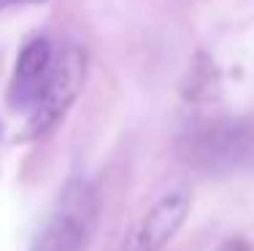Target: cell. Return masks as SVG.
<instances>
[{"label": "cell", "mask_w": 254, "mask_h": 251, "mask_svg": "<svg viewBox=\"0 0 254 251\" xmlns=\"http://www.w3.org/2000/svg\"><path fill=\"white\" fill-rule=\"evenodd\" d=\"M179 157L205 176L254 170V116L195 124L179 138Z\"/></svg>", "instance_id": "6da1fadb"}, {"label": "cell", "mask_w": 254, "mask_h": 251, "mask_svg": "<svg viewBox=\"0 0 254 251\" xmlns=\"http://www.w3.org/2000/svg\"><path fill=\"white\" fill-rule=\"evenodd\" d=\"M98 219V197L84 181H70L57 208L33 241V251H84Z\"/></svg>", "instance_id": "7a4b0ae2"}, {"label": "cell", "mask_w": 254, "mask_h": 251, "mask_svg": "<svg viewBox=\"0 0 254 251\" xmlns=\"http://www.w3.org/2000/svg\"><path fill=\"white\" fill-rule=\"evenodd\" d=\"M84 79H87V57L76 44H68L60 54H54L44 92H41L38 103L30 108V119L25 127L27 133L22 138H38L46 130H52L65 116V111L73 105V100L84 87Z\"/></svg>", "instance_id": "3957f363"}, {"label": "cell", "mask_w": 254, "mask_h": 251, "mask_svg": "<svg viewBox=\"0 0 254 251\" xmlns=\"http://www.w3.org/2000/svg\"><path fill=\"white\" fill-rule=\"evenodd\" d=\"M187 213H190V195L187 192L165 195L149 208V213L135 227L127 251H162L181 230Z\"/></svg>", "instance_id": "277c9868"}, {"label": "cell", "mask_w": 254, "mask_h": 251, "mask_svg": "<svg viewBox=\"0 0 254 251\" xmlns=\"http://www.w3.org/2000/svg\"><path fill=\"white\" fill-rule=\"evenodd\" d=\"M54 51L46 38H35L25 44V49L16 57L14 84H11V103L19 108H33L44 92L46 76L52 70Z\"/></svg>", "instance_id": "5b68a950"}, {"label": "cell", "mask_w": 254, "mask_h": 251, "mask_svg": "<svg viewBox=\"0 0 254 251\" xmlns=\"http://www.w3.org/2000/svg\"><path fill=\"white\" fill-rule=\"evenodd\" d=\"M225 251H246V249H244V243H230Z\"/></svg>", "instance_id": "8992f818"}, {"label": "cell", "mask_w": 254, "mask_h": 251, "mask_svg": "<svg viewBox=\"0 0 254 251\" xmlns=\"http://www.w3.org/2000/svg\"><path fill=\"white\" fill-rule=\"evenodd\" d=\"M22 3H44V0H22Z\"/></svg>", "instance_id": "52a82bcc"}]
</instances>
